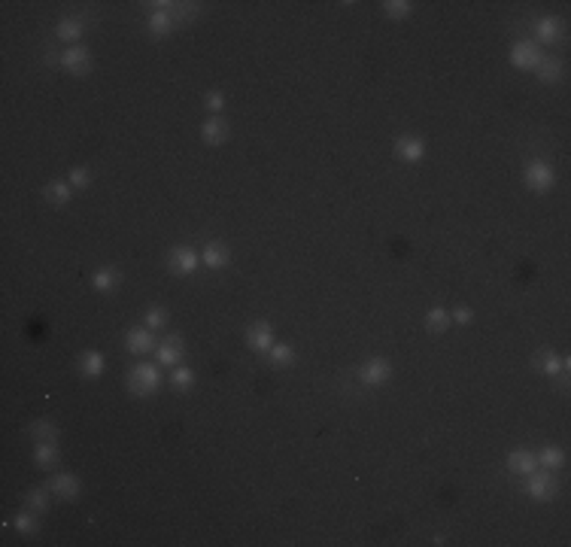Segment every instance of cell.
Returning <instances> with one entry per match:
<instances>
[{"instance_id":"cell-1","label":"cell","mask_w":571,"mask_h":547,"mask_svg":"<svg viewBox=\"0 0 571 547\" xmlns=\"http://www.w3.org/2000/svg\"><path fill=\"white\" fill-rule=\"evenodd\" d=\"M158 386H162V371H158V365L140 362L128 371V390L134 395H152Z\"/></svg>"},{"instance_id":"cell-2","label":"cell","mask_w":571,"mask_h":547,"mask_svg":"<svg viewBox=\"0 0 571 547\" xmlns=\"http://www.w3.org/2000/svg\"><path fill=\"white\" fill-rule=\"evenodd\" d=\"M556 477L550 469H535L532 474H526V493L535 499V501H550L556 496Z\"/></svg>"},{"instance_id":"cell-3","label":"cell","mask_w":571,"mask_h":547,"mask_svg":"<svg viewBox=\"0 0 571 547\" xmlns=\"http://www.w3.org/2000/svg\"><path fill=\"white\" fill-rule=\"evenodd\" d=\"M526 186L532 192H538V195H544V192H550L556 186V170L541 162V158H535V162L526 165Z\"/></svg>"},{"instance_id":"cell-4","label":"cell","mask_w":571,"mask_h":547,"mask_svg":"<svg viewBox=\"0 0 571 547\" xmlns=\"http://www.w3.org/2000/svg\"><path fill=\"white\" fill-rule=\"evenodd\" d=\"M541 61V49L535 40H520L513 43L510 49V64L517 67V71H535V64Z\"/></svg>"},{"instance_id":"cell-5","label":"cell","mask_w":571,"mask_h":547,"mask_svg":"<svg viewBox=\"0 0 571 547\" xmlns=\"http://www.w3.org/2000/svg\"><path fill=\"white\" fill-rule=\"evenodd\" d=\"M61 67L73 76H85L91 71V52L85 46H67L61 52Z\"/></svg>"},{"instance_id":"cell-6","label":"cell","mask_w":571,"mask_h":547,"mask_svg":"<svg viewBox=\"0 0 571 547\" xmlns=\"http://www.w3.org/2000/svg\"><path fill=\"white\" fill-rule=\"evenodd\" d=\"M392 377V365L386 362V359H380V356H374V359H368L359 368V380L365 383V386H383L386 380Z\"/></svg>"},{"instance_id":"cell-7","label":"cell","mask_w":571,"mask_h":547,"mask_svg":"<svg viewBox=\"0 0 571 547\" xmlns=\"http://www.w3.org/2000/svg\"><path fill=\"white\" fill-rule=\"evenodd\" d=\"M198 253L195 249H189V246H174L170 249V256H167V268L177 274V277H189V274H195V268H198Z\"/></svg>"},{"instance_id":"cell-8","label":"cell","mask_w":571,"mask_h":547,"mask_svg":"<svg viewBox=\"0 0 571 547\" xmlns=\"http://www.w3.org/2000/svg\"><path fill=\"white\" fill-rule=\"evenodd\" d=\"M395 155H398V162L417 165V162L426 158V143H422L419 137H414V134H402L395 140Z\"/></svg>"},{"instance_id":"cell-9","label":"cell","mask_w":571,"mask_h":547,"mask_svg":"<svg viewBox=\"0 0 571 547\" xmlns=\"http://www.w3.org/2000/svg\"><path fill=\"white\" fill-rule=\"evenodd\" d=\"M49 493H55V496L64 499V501H76L79 493H83V484H79L76 474L61 472V474H55L52 481H49Z\"/></svg>"},{"instance_id":"cell-10","label":"cell","mask_w":571,"mask_h":547,"mask_svg":"<svg viewBox=\"0 0 571 547\" xmlns=\"http://www.w3.org/2000/svg\"><path fill=\"white\" fill-rule=\"evenodd\" d=\"M125 347H128V353H134V356H146V353H152L158 344H155V338H152V328L134 325L131 332L125 335Z\"/></svg>"},{"instance_id":"cell-11","label":"cell","mask_w":571,"mask_h":547,"mask_svg":"<svg viewBox=\"0 0 571 547\" xmlns=\"http://www.w3.org/2000/svg\"><path fill=\"white\" fill-rule=\"evenodd\" d=\"M273 344V328L271 323H265V319H258V323H253L246 328V347L253 353H268Z\"/></svg>"},{"instance_id":"cell-12","label":"cell","mask_w":571,"mask_h":547,"mask_svg":"<svg viewBox=\"0 0 571 547\" xmlns=\"http://www.w3.org/2000/svg\"><path fill=\"white\" fill-rule=\"evenodd\" d=\"M182 335H167L162 344H158L155 356H158V365H164V368H177L179 359H182Z\"/></svg>"},{"instance_id":"cell-13","label":"cell","mask_w":571,"mask_h":547,"mask_svg":"<svg viewBox=\"0 0 571 547\" xmlns=\"http://www.w3.org/2000/svg\"><path fill=\"white\" fill-rule=\"evenodd\" d=\"M201 261L207 265L210 271H222L228 261H231V249H228L222 241H210L207 246L201 249Z\"/></svg>"},{"instance_id":"cell-14","label":"cell","mask_w":571,"mask_h":547,"mask_svg":"<svg viewBox=\"0 0 571 547\" xmlns=\"http://www.w3.org/2000/svg\"><path fill=\"white\" fill-rule=\"evenodd\" d=\"M150 6H155L150 13V31L155 33V37H167V33L177 28V21H174V16H170V9H167V0L164 4H150Z\"/></svg>"},{"instance_id":"cell-15","label":"cell","mask_w":571,"mask_h":547,"mask_svg":"<svg viewBox=\"0 0 571 547\" xmlns=\"http://www.w3.org/2000/svg\"><path fill=\"white\" fill-rule=\"evenodd\" d=\"M201 137L207 146H222L228 137H231V131H228V122L222 116H210L207 122L201 125Z\"/></svg>"},{"instance_id":"cell-16","label":"cell","mask_w":571,"mask_h":547,"mask_svg":"<svg viewBox=\"0 0 571 547\" xmlns=\"http://www.w3.org/2000/svg\"><path fill=\"white\" fill-rule=\"evenodd\" d=\"M43 198L52 204V207H64V204H70L73 198V186L67 179H52L49 186L43 189Z\"/></svg>"},{"instance_id":"cell-17","label":"cell","mask_w":571,"mask_h":547,"mask_svg":"<svg viewBox=\"0 0 571 547\" xmlns=\"http://www.w3.org/2000/svg\"><path fill=\"white\" fill-rule=\"evenodd\" d=\"M104 368H107V359H104V353H98V350H85L83 356H79V374L83 377H100L104 374Z\"/></svg>"},{"instance_id":"cell-18","label":"cell","mask_w":571,"mask_h":547,"mask_svg":"<svg viewBox=\"0 0 571 547\" xmlns=\"http://www.w3.org/2000/svg\"><path fill=\"white\" fill-rule=\"evenodd\" d=\"M559 37H562V25H559V19H553V16L538 19V25H535V43L553 46Z\"/></svg>"},{"instance_id":"cell-19","label":"cell","mask_w":571,"mask_h":547,"mask_svg":"<svg viewBox=\"0 0 571 547\" xmlns=\"http://www.w3.org/2000/svg\"><path fill=\"white\" fill-rule=\"evenodd\" d=\"M535 76H538L544 85H553V83H559V76H562V64H559V58H553V55H541V61L535 64Z\"/></svg>"},{"instance_id":"cell-20","label":"cell","mask_w":571,"mask_h":547,"mask_svg":"<svg viewBox=\"0 0 571 547\" xmlns=\"http://www.w3.org/2000/svg\"><path fill=\"white\" fill-rule=\"evenodd\" d=\"M85 33V21L76 19V16H67L58 21V28H55V37H58L61 43H76L79 37Z\"/></svg>"},{"instance_id":"cell-21","label":"cell","mask_w":571,"mask_h":547,"mask_svg":"<svg viewBox=\"0 0 571 547\" xmlns=\"http://www.w3.org/2000/svg\"><path fill=\"white\" fill-rule=\"evenodd\" d=\"M119 283H122V274H119V268H112V265L98 268L95 274H91V286H95L98 292H112Z\"/></svg>"},{"instance_id":"cell-22","label":"cell","mask_w":571,"mask_h":547,"mask_svg":"<svg viewBox=\"0 0 571 547\" xmlns=\"http://www.w3.org/2000/svg\"><path fill=\"white\" fill-rule=\"evenodd\" d=\"M508 469L513 472V474H532L535 469H538V459H535V453H529V450H513L510 456H508Z\"/></svg>"},{"instance_id":"cell-23","label":"cell","mask_w":571,"mask_h":547,"mask_svg":"<svg viewBox=\"0 0 571 547\" xmlns=\"http://www.w3.org/2000/svg\"><path fill=\"white\" fill-rule=\"evenodd\" d=\"M538 371H541V374H547V377H559V374H562V371H568V362H565V359H559L556 353L544 350L541 356H538Z\"/></svg>"},{"instance_id":"cell-24","label":"cell","mask_w":571,"mask_h":547,"mask_svg":"<svg viewBox=\"0 0 571 547\" xmlns=\"http://www.w3.org/2000/svg\"><path fill=\"white\" fill-rule=\"evenodd\" d=\"M170 386H174L177 392H189L192 386H195V371L186 368V365H177V368L170 371Z\"/></svg>"},{"instance_id":"cell-25","label":"cell","mask_w":571,"mask_h":547,"mask_svg":"<svg viewBox=\"0 0 571 547\" xmlns=\"http://www.w3.org/2000/svg\"><path fill=\"white\" fill-rule=\"evenodd\" d=\"M535 459H538V469H550V472H556V469H562L565 453L559 450V447H544L541 453H535Z\"/></svg>"},{"instance_id":"cell-26","label":"cell","mask_w":571,"mask_h":547,"mask_svg":"<svg viewBox=\"0 0 571 547\" xmlns=\"http://www.w3.org/2000/svg\"><path fill=\"white\" fill-rule=\"evenodd\" d=\"M31 435L37 444H58V429H55L49 420H37V423L31 426Z\"/></svg>"},{"instance_id":"cell-27","label":"cell","mask_w":571,"mask_h":547,"mask_svg":"<svg viewBox=\"0 0 571 547\" xmlns=\"http://www.w3.org/2000/svg\"><path fill=\"white\" fill-rule=\"evenodd\" d=\"M271 365H277V368H286V365L295 362V350L289 344H271V350L265 353Z\"/></svg>"},{"instance_id":"cell-28","label":"cell","mask_w":571,"mask_h":547,"mask_svg":"<svg viewBox=\"0 0 571 547\" xmlns=\"http://www.w3.org/2000/svg\"><path fill=\"white\" fill-rule=\"evenodd\" d=\"M426 328H429V332H435V335L447 332V328H450V311H444V307H435V311H429V313H426Z\"/></svg>"},{"instance_id":"cell-29","label":"cell","mask_w":571,"mask_h":547,"mask_svg":"<svg viewBox=\"0 0 571 547\" xmlns=\"http://www.w3.org/2000/svg\"><path fill=\"white\" fill-rule=\"evenodd\" d=\"M33 462H37L40 469H52V465L58 462V447H55V444H37V447H33Z\"/></svg>"},{"instance_id":"cell-30","label":"cell","mask_w":571,"mask_h":547,"mask_svg":"<svg viewBox=\"0 0 571 547\" xmlns=\"http://www.w3.org/2000/svg\"><path fill=\"white\" fill-rule=\"evenodd\" d=\"M383 13L389 19H407L410 13H414V4H410V0H386Z\"/></svg>"},{"instance_id":"cell-31","label":"cell","mask_w":571,"mask_h":547,"mask_svg":"<svg viewBox=\"0 0 571 547\" xmlns=\"http://www.w3.org/2000/svg\"><path fill=\"white\" fill-rule=\"evenodd\" d=\"M25 501H28V511L43 514V511L49 508V489H31V493L25 496Z\"/></svg>"},{"instance_id":"cell-32","label":"cell","mask_w":571,"mask_h":547,"mask_svg":"<svg viewBox=\"0 0 571 547\" xmlns=\"http://www.w3.org/2000/svg\"><path fill=\"white\" fill-rule=\"evenodd\" d=\"M167 9H170V16H174V21L179 25V21H189L192 16L198 13V4H177V0H167Z\"/></svg>"},{"instance_id":"cell-33","label":"cell","mask_w":571,"mask_h":547,"mask_svg":"<svg viewBox=\"0 0 571 547\" xmlns=\"http://www.w3.org/2000/svg\"><path fill=\"white\" fill-rule=\"evenodd\" d=\"M13 526L25 535H33L37 532V517H33V511H21V514L13 517Z\"/></svg>"},{"instance_id":"cell-34","label":"cell","mask_w":571,"mask_h":547,"mask_svg":"<svg viewBox=\"0 0 571 547\" xmlns=\"http://www.w3.org/2000/svg\"><path fill=\"white\" fill-rule=\"evenodd\" d=\"M67 182H70L73 189H85L88 182H91V170H88L85 165H76L70 174H67Z\"/></svg>"},{"instance_id":"cell-35","label":"cell","mask_w":571,"mask_h":547,"mask_svg":"<svg viewBox=\"0 0 571 547\" xmlns=\"http://www.w3.org/2000/svg\"><path fill=\"white\" fill-rule=\"evenodd\" d=\"M143 323H146V328H152V332H155V328H162L167 323V311H164V307H150Z\"/></svg>"},{"instance_id":"cell-36","label":"cell","mask_w":571,"mask_h":547,"mask_svg":"<svg viewBox=\"0 0 571 547\" xmlns=\"http://www.w3.org/2000/svg\"><path fill=\"white\" fill-rule=\"evenodd\" d=\"M204 107L210 110V116H219L225 107V95L222 91H207V95H204Z\"/></svg>"},{"instance_id":"cell-37","label":"cell","mask_w":571,"mask_h":547,"mask_svg":"<svg viewBox=\"0 0 571 547\" xmlns=\"http://www.w3.org/2000/svg\"><path fill=\"white\" fill-rule=\"evenodd\" d=\"M471 319H474V311L465 304H456L450 311V323H456V325H471Z\"/></svg>"}]
</instances>
